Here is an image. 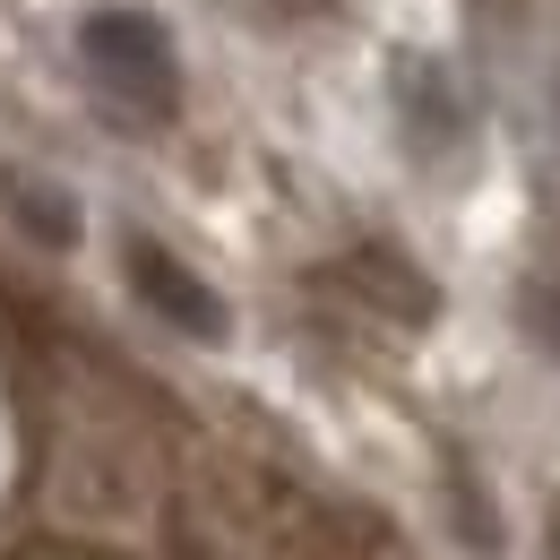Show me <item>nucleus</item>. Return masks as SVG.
<instances>
[{"label": "nucleus", "mask_w": 560, "mask_h": 560, "mask_svg": "<svg viewBox=\"0 0 560 560\" xmlns=\"http://www.w3.org/2000/svg\"><path fill=\"white\" fill-rule=\"evenodd\" d=\"M121 259H130V284H139V302L155 311V319H173V328H182V337H199V346L224 337V302H215V284L190 277L164 242H130Z\"/></svg>", "instance_id": "f03ea898"}, {"label": "nucleus", "mask_w": 560, "mask_h": 560, "mask_svg": "<svg viewBox=\"0 0 560 560\" xmlns=\"http://www.w3.org/2000/svg\"><path fill=\"white\" fill-rule=\"evenodd\" d=\"M0 208L18 215L44 250H70V242H78V208H70V190H52V182H26V173L0 164Z\"/></svg>", "instance_id": "7ed1b4c3"}, {"label": "nucleus", "mask_w": 560, "mask_h": 560, "mask_svg": "<svg viewBox=\"0 0 560 560\" xmlns=\"http://www.w3.org/2000/svg\"><path fill=\"white\" fill-rule=\"evenodd\" d=\"M78 44H86L95 78H104L121 104H139V113H173L182 70H173V44H164V26H155L147 9H95V18L78 26Z\"/></svg>", "instance_id": "f257e3e1"}, {"label": "nucleus", "mask_w": 560, "mask_h": 560, "mask_svg": "<svg viewBox=\"0 0 560 560\" xmlns=\"http://www.w3.org/2000/svg\"><path fill=\"white\" fill-rule=\"evenodd\" d=\"M353 284H371V293H380L388 311H406V319H431V284H422L415 268H397L388 250H362V259H353Z\"/></svg>", "instance_id": "20e7f679"}]
</instances>
